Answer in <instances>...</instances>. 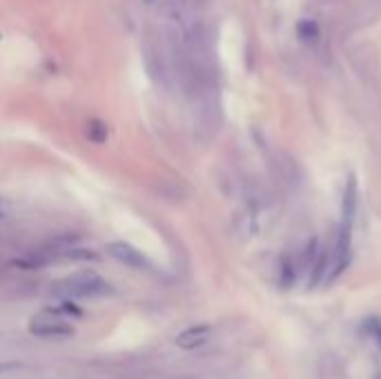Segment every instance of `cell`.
<instances>
[{
    "label": "cell",
    "instance_id": "6da1fadb",
    "mask_svg": "<svg viewBox=\"0 0 381 379\" xmlns=\"http://www.w3.org/2000/svg\"><path fill=\"white\" fill-rule=\"evenodd\" d=\"M61 299H103V297L114 294L112 283L103 279L94 270H80L72 277L63 279L56 288H54Z\"/></svg>",
    "mask_w": 381,
    "mask_h": 379
},
{
    "label": "cell",
    "instance_id": "7a4b0ae2",
    "mask_svg": "<svg viewBox=\"0 0 381 379\" xmlns=\"http://www.w3.org/2000/svg\"><path fill=\"white\" fill-rule=\"evenodd\" d=\"M30 333L43 340H61V337H72L74 326L54 308H47L30 319Z\"/></svg>",
    "mask_w": 381,
    "mask_h": 379
},
{
    "label": "cell",
    "instance_id": "3957f363",
    "mask_svg": "<svg viewBox=\"0 0 381 379\" xmlns=\"http://www.w3.org/2000/svg\"><path fill=\"white\" fill-rule=\"evenodd\" d=\"M107 254H110L112 259H116L118 263L132 268V270H149L152 268V261H149L139 248H134L127 241L107 243Z\"/></svg>",
    "mask_w": 381,
    "mask_h": 379
},
{
    "label": "cell",
    "instance_id": "277c9868",
    "mask_svg": "<svg viewBox=\"0 0 381 379\" xmlns=\"http://www.w3.org/2000/svg\"><path fill=\"white\" fill-rule=\"evenodd\" d=\"M210 337H212V326H208V323H199V326L185 328L179 337H176V346L183 350H194L206 344Z\"/></svg>",
    "mask_w": 381,
    "mask_h": 379
},
{
    "label": "cell",
    "instance_id": "5b68a950",
    "mask_svg": "<svg viewBox=\"0 0 381 379\" xmlns=\"http://www.w3.org/2000/svg\"><path fill=\"white\" fill-rule=\"evenodd\" d=\"M296 34H299V38H301L304 45L317 47L319 40H321V27H319L317 20L304 18V20H299V25H296Z\"/></svg>",
    "mask_w": 381,
    "mask_h": 379
},
{
    "label": "cell",
    "instance_id": "8992f818",
    "mask_svg": "<svg viewBox=\"0 0 381 379\" xmlns=\"http://www.w3.org/2000/svg\"><path fill=\"white\" fill-rule=\"evenodd\" d=\"M355 210H357V183L355 179H348L344 192V221L355 219Z\"/></svg>",
    "mask_w": 381,
    "mask_h": 379
},
{
    "label": "cell",
    "instance_id": "52a82bcc",
    "mask_svg": "<svg viewBox=\"0 0 381 379\" xmlns=\"http://www.w3.org/2000/svg\"><path fill=\"white\" fill-rule=\"evenodd\" d=\"M296 281V263L290 259V256H281L279 261V283L283 288H290Z\"/></svg>",
    "mask_w": 381,
    "mask_h": 379
},
{
    "label": "cell",
    "instance_id": "ba28073f",
    "mask_svg": "<svg viewBox=\"0 0 381 379\" xmlns=\"http://www.w3.org/2000/svg\"><path fill=\"white\" fill-rule=\"evenodd\" d=\"M87 139L92 143H96V145H103L107 141V134H110V130H107V125L103 123V120L99 118H92L89 123H87Z\"/></svg>",
    "mask_w": 381,
    "mask_h": 379
},
{
    "label": "cell",
    "instance_id": "9c48e42d",
    "mask_svg": "<svg viewBox=\"0 0 381 379\" xmlns=\"http://www.w3.org/2000/svg\"><path fill=\"white\" fill-rule=\"evenodd\" d=\"M368 330H370V335L375 337V342L381 348V321L379 319H368Z\"/></svg>",
    "mask_w": 381,
    "mask_h": 379
},
{
    "label": "cell",
    "instance_id": "30bf717a",
    "mask_svg": "<svg viewBox=\"0 0 381 379\" xmlns=\"http://www.w3.org/2000/svg\"><path fill=\"white\" fill-rule=\"evenodd\" d=\"M9 203L5 201V199H0V221H3V219H7V216H9Z\"/></svg>",
    "mask_w": 381,
    "mask_h": 379
},
{
    "label": "cell",
    "instance_id": "8fae6325",
    "mask_svg": "<svg viewBox=\"0 0 381 379\" xmlns=\"http://www.w3.org/2000/svg\"><path fill=\"white\" fill-rule=\"evenodd\" d=\"M13 368H20V364H13V361H9V364H0V375H3V373H9V371H13Z\"/></svg>",
    "mask_w": 381,
    "mask_h": 379
},
{
    "label": "cell",
    "instance_id": "7c38bea8",
    "mask_svg": "<svg viewBox=\"0 0 381 379\" xmlns=\"http://www.w3.org/2000/svg\"><path fill=\"white\" fill-rule=\"evenodd\" d=\"M161 3V0H145V5H149V7H152V5H158Z\"/></svg>",
    "mask_w": 381,
    "mask_h": 379
}]
</instances>
